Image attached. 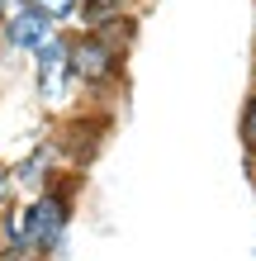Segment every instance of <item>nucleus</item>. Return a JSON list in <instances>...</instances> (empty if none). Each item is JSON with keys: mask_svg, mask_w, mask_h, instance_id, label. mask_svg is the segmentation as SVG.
<instances>
[{"mask_svg": "<svg viewBox=\"0 0 256 261\" xmlns=\"http://www.w3.org/2000/svg\"><path fill=\"white\" fill-rule=\"evenodd\" d=\"M76 219V180L57 171L38 195H29V223H34V256L62 261L67 252V233Z\"/></svg>", "mask_w": 256, "mask_h": 261, "instance_id": "nucleus-1", "label": "nucleus"}, {"mask_svg": "<svg viewBox=\"0 0 256 261\" xmlns=\"http://www.w3.org/2000/svg\"><path fill=\"white\" fill-rule=\"evenodd\" d=\"M67 34H71V76H76V90L104 100L109 90L124 86V62H128V53L109 48L95 29H67Z\"/></svg>", "mask_w": 256, "mask_h": 261, "instance_id": "nucleus-2", "label": "nucleus"}, {"mask_svg": "<svg viewBox=\"0 0 256 261\" xmlns=\"http://www.w3.org/2000/svg\"><path fill=\"white\" fill-rule=\"evenodd\" d=\"M29 71H34V100L48 114H62L71 105V95H76V76H71V34L67 29H57V34L29 57Z\"/></svg>", "mask_w": 256, "mask_h": 261, "instance_id": "nucleus-3", "label": "nucleus"}, {"mask_svg": "<svg viewBox=\"0 0 256 261\" xmlns=\"http://www.w3.org/2000/svg\"><path fill=\"white\" fill-rule=\"evenodd\" d=\"M52 34H57V24L48 14H38L29 0H5V10H0V48L10 57H34Z\"/></svg>", "mask_w": 256, "mask_h": 261, "instance_id": "nucleus-4", "label": "nucleus"}, {"mask_svg": "<svg viewBox=\"0 0 256 261\" xmlns=\"http://www.w3.org/2000/svg\"><path fill=\"white\" fill-rule=\"evenodd\" d=\"M52 157H57V143H38V152H29V157L10 162V180H14V195H19V199L38 195V190H43V186H48V180L57 176Z\"/></svg>", "mask_w": 256, "mask_h": 261, "instance_id": "nucleus-5", "label": "nucleus"}, {"mask_svg": "<svg viewBox=\"0 0 256 261\" xmlns=\"http://www.w3.org/2000/svg\"><path fill=\"white\" fill-rule=\"evenodd\" d=\"M0 252H34V223H29V199L14 195V204L0 214Z\"/></svg>", "mask_w": 256, "mask_h": 261, "instance_id": "nucleus-6", "label": "nucleus"}, {"mask_svg": "<svg viewBox=\"0 0 256 261\" xmlns=\"http://www.w3.org/2000/svg\"><path fill=\"white\" fill-rule=\"evenodd\" d=\"M119 14H133V0H81L76 29H95L104 19H119Z\"/></svg>", "mask_w": 256, "mask_h": 261, "instance_id": "nucleus-7", "label": "nucleus"}, {"mask_svg": "<svg viewBox=\"0 0 256 261\" xmlns=\"http://www.w3.org/2000/svg\"><path fill=\"white\" fill-rule=\"evenodd\" d=\"M38 14H48L57 29H76V14H81V0H29Z\"/></svg>", "mask_w": 256, "mask_h": 261, "instance_id": "nucleus-8", "label": "nucleus"}, {"mask_svg": "<svg viewBox=\"0 0 256 261\" xmlns=\"http://www.w3.org/2000/svg\"><path fill=\"white\" fill-rule=\"evenodd\" d=\"M237 138H242V152L256 162V86H251V95L242 100V114H237Z\"/></svg>", "mask_w": 256, "mask_h": 261, "instance_id": "nucleus-9", "label": "nucleus"}, {"mask_svg": "<svg viewBox=\"0 0 256 261\" xmlns=\"http://www.w3.org/2000/svg\"><path fill=\"white\" fill-rule=\"evenodd\" d=\"M14 204V180H10V162H0V214Z\"/></svg>", "mask_w": 256, "mask_h": 261, "instance_id": "nucleus-10", "label": "nucleus"}, {"mask_svg": "<svg viewBox=\"0 0 256 261\" xmlns=\"http://www.w3.org/2000/svg\"><path fill=\"white\" fill-rule=\"evenodd\" d=\"M0 261H48V256H34V252H0Z\"/></svg>", "mask_w": 256, "mask_h": 261, "instance_id": "nucleus-11", "label": "nucleus"}, {"mask_svg": "<svg viewBox=\"0 0 256 261\" xmlns=\"http://www.w3.org/2000/svg\"><path fill=\"white\" fill-rule=\"evenodd\" d=\"M0 10H5V0H0Z\"/></svg>", "mask_w": 256, "mask_h": 261, "instance_id": "nucleus-12", "label": "nucleus"}]
</instances>
